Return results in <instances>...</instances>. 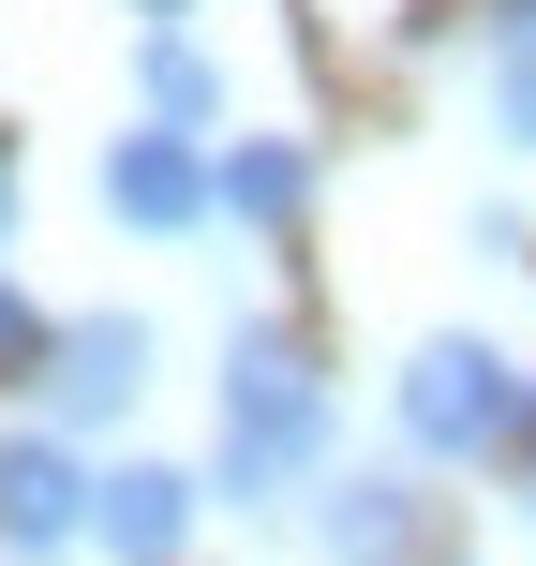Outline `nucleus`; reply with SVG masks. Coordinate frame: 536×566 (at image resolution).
<instances>
[{
  "instance_id": "1",
  "label": "nucleus",
  "mask_w": 536,
  "mask_h": 566,
  "mask_svg": "<svg viewBox=\"0 0 536 566\" xmlns=\"http://www.w3.org/2000/svg\"><path fill=\"white\" fill-rule=\"evenodd\" d=\"M328 478V373L298 328L224 343V448H209V507H298Z\"/></svg>"
},
{
  "instance_id": "2",
  "label": "nucleus",
  "mask_w": 536,
  "mask_h": 566,
  "mask_svg": "<svg viewBox=\"0 0 536 566\" xmlns=\"http://www.w3.org/2000/svg\"><path fill=\"white\" fill-rule=\"evenodd\" d=\"M388 418H402V448H418V462H477V448H507V418H522V373H507V343H477V328H432V343H402V373H388Z\"/></svg>"
},
{
  "instance_id": "3",
  "label": "nucleus",
  "mask_w": 536,
  "mask_h": 566,
  "mask_svg": "<svg viewBox=\"0 0 536 566\" xmlns=\"http://www.w3.org/2000/svg\"><path fill=\"white\" fill-rule=\"evenodd\" d=\"M149 358H165L149 313H75V328H45V373H30V388H45V432L60 448H75V432H119L149 402Z\"/></svg>"
},
{
  "instance_id": "4",
  "label": "nucleus",
  "mask_w": 536,
  "mask_h": 566,
  "mask_svg": "<svg viewBox=\"0 0 536 566\" xmlns=\"http://www.w3.org/2000/svg\"><path fill=\"white\" fill-rule=\"evenodd\" d=\"M105 224H135V239H195V224H224V195H209V149L195 135H105Z\"/></svg>"
},
{
  "instance_id": "5",
  "label": "nucleus",
  "mask_w": 536,
  "mask_h": 566,
  "mask_svg": "<svg viewBox=\"0 0 536 566\" xmlns=\"http://www.w3.org/2000/svg\"><path fill=\"white\" fill-rule=\"evenodd\" d=\"M195 507H209V478H179V462H105V478H90V552L179 566L195 552Z\"/></svg>"
},
{
  "instance_id": "6",
  "label": "nucleus",
  "mask_w": 536,
  "mask_h": 566,
  "mask_svg": "<svg viewBox=\"0 0 536 566\" xmlns=\"http://www.w3.org/2000/svg\"><path fill=\"white\" fill-rule=\"evenodd\" d=\"M0 537H15L30 566L90 537V462L60 448V432H0Z\"/></svg>"
},
{
  "instance_id": "7",
  "label": "nucleus",
  "mask_w": 536,
  "mask_h": 566,
  "mask_svg": "<svg viewBox=\"0 0 536 566\" xmlns=\"http://www.w3.org/2000/svg\"><path fill=\"white\" fill-rule=\"evenodd\" d=\"M313 552L328 566H402L418 552V492L402 478H313Z\"/></svg>"
},
{
  "instance_id": "8",
  "label": "nucleus",
  "mask_w": 536,
  "mask_h": 566,
  "mask_svg": "<svg viewBox=\"0 0 536 566\" xmlns=\"http://www.w3.org/2000/svg\"><path fill=\"white\" fill-rule=\"evenodd\" d=\"M135 105H149V135H195V149H209V119H224V75H209V45H195V30H149V45H135Z\"/></svg>"
},
{
  "instance_id": "9",
  "label": "nucleus",
  "mask_w": 536,
  "mask_h": 566,
  "mask_svg": "<svg viewBox=\"0 0 536 566\" xmlns=\"http://www.w3.org/2000/svg\"><path fill=\"white\" fill-rule=\"evenodd\" d=\"M209 195H224V224H298L313 209V149L298 135H239L224 165H209Z\"/></svg>"
},
{
  "instance_id": "10",
  "label": "nucleus",
  "mask_w": 536,
  "mask_h": 566,
  "mask_svg": "<svg viewBox=\"0 0 536 566\" xmlns=\"http://www.w3.org/2000/svg\"><path fill=\"white\" fill-rule=\"evenodd\" d=\"M0 373H45V313H30L15 269H0Z\"/></svg>"
},
{
  "instance_id": "11",
  "label": "nucleus",
  "mask_w": 536,
  "mask_h": 566,
  "mask_svg": "<svg viewBox=\"0 0 536 566\" xmlns=\"http://www.w3.org/2000/svg\"><path fill=\"white\" fill-rule=\"evenodd\" d=\"M507 448H522V478H536V373H522V418H507Z\"/></svg>"
},
{
  "instance_id": "12",
  "label": "nucleus",
  "mask_w": 536,
  "mask_h": 566,
  "mask_svg": "<svg viewBox=\"0 0 536 566\" xmlns=\"http://www.w3.org/2000/svg\"><path fill=\"white\" fill-rule=\"evenodd\" d=\"M15 195H30V179H15V135H0V239H15Z\"/></svg>"
},
{
  "instance_id": "13",
  "label": "nucleus",
  "mask_w": 536,
  "mask_h": 566,
  "mask_svg": "<svg viewBox=\"0 0 536 566\" xmlns=\"http://www.w3.org/2000/svg\"><path fill=\"white\" fill-rule=\"evenodd\" d=\"M135 15H149V30H179V15H195V0H135Z\"/></svg>"
},
{
  "instance_id": "14",
  "label": "nucleus",
  "mask_w": 536,
  "mask_h": 566,
  "mask_svg": "<svg viewBox=\"0 0 536 566\" xmlns=\"http://www.w3.org/2000/svg\"><path fill=\"white\" fill-rule=\"evenodd\" d=\"M507 507H522V537H536V478H522V492H507Z\"/></svg>"
}]
</instances>
